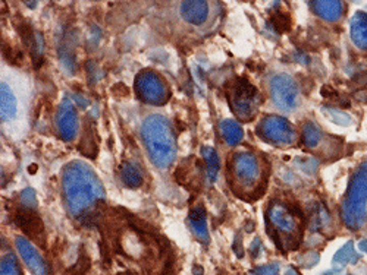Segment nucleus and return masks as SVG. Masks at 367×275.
<instances>
[{
    "instance_id": "nucleus-1",
    "label": "nucleus",
    "mask_w": 367,
    "mask_h": 275,
    "mask_svg": "<svg viewBox=\"0 0 367 275\" xmlns=\"http://www.w3.org/2000/svg\"><path fill=\"white\" fill-rule=\"evenodd\" d=\"M62 189L66 208L74 217L81 215L97 200L104 198L100 179L84 161H71L65 165Z\"/></svg>"
},
{
    "instance_id": "nucleus-2",
    "label": "nucleus",
    "mask_w": 367,
    "mask_h": 275,
    "mask_svg": "<svg viewBox=\"0 0 367 275\" xmlns=\"http://www.w3.org/2000/svg\"><path fill=\"white\" fill-rule=\"evenodd\" d=\"M141 138L152 163L159 168H167L177 158V138L165 116L152 114L144 119Z\"/></svg>"
},
{
    "instance_id": "nucleus-3",
    "label": "nucleus",
    "mask_w": 367,
    "mask_h": 275,
    "mask_svg": "<svg viewBox=\"0 0 367 275\" xmlns=\"http://www.w3.org/2000/svg\"><path fill=\"white\" fill-rule=\"evenodd\" d=\"M367 208V161L361 164L350 182L347 196L342 202V220L351 230L363 224Z\"/></svg>"
},
{
    "instance_id": "nucleus-4",
    "label": "nucleus",
    "mask_w": 367,
    "mask_h": 275,
    "mask_svg": "<svg viewBox=\"0 0 367 275\" xmlns=\"http://www.w3.org/2000/svg\"><path fill=\"white\" fill-rule=\"evenodd\" d=\"M231 107L241 120H250L256 116L260 104L263 102L259 89L247 79H240L231 94Z\"/></svg>"
},
{
    "instance_id": "nucleus-5",
    "label": "nucleus",
    "mask_w": 367,
    "mask_h": 275,
    "mask_svg": "<svg viewBox=\"0 0 367 275\" xmlns=\"http://www.w3.org/2000/svg\"><path fill=\"white\" fill-rule=\"evenodd\" d=\"M135 92L138 98L147 104L162 106L167 100V87L163 79L153 71H143L135 78Z\"/></svg>"
},
{
    "instance_id": "nucleus-6",
    "label": "nucleus",
    "mask_w": 367,
    "mask_h": 275,
    "mask_svg": "<svg viewBox=\"0 0 367 275\" xmlns=\"http://www.w3.org/2000/svg\"><path fill=\"white\" fill-rule=\"evenodd\" d=\"M260 136L276 145H291L297 139L292 125L280 116H266L259 126Z\"/></svg>"
},
{
    "instance_id": "nucleus-7",
    "label": "nucleus",
    "mask_w": 367,
    "mask_h": 275,
    "mask_svg": "<svg viewBox=\"0 0 367 275\" xmlns=\"http://www.w3.org/2000/svg\"><path fill=\"white\" fill-rule=\"evenodd\" d=\"M270 97L280 110H292L297 106L298 88L295 81L287 74H279L270 79Z\"/></svg>"
},
{
    "instance_id": "nucleus-8",
    "label": "nucleus",
    "mask_w": 367,
    "mask_h": 275,
    "mask_svg": "<svg viewBox=\"0 0 367 275\" xmlns=\"http://www.w3.org/2000/svg\"><path fill=\"white\" fill-rule=\"evenodd\" d=\"M232 175L235 182L242 188L254 186L260 177V164L257 157L250 151H242L234 155L232 160Z\"/></svg>"
},
{
    "instance_id": "nucleus-9",
    "label": "nucleus",
    "mask_w": 367,
    "mask_h": 275,
    "mask_svg": "<svg viewBox=\"0 0 367 275\" xmlns=\"http://www.w3.org/2000/svg\"><path fill=\"white\" fill-rule=\"evenodd\" d=\"M56 127H58V133L64 141L69 142L76 136L78 132V114L74 102L69 100L68 97H65L58 113H56Z\"/></svg>"
},
{
    "instance_id": "nucleus-10",
    "label": "nucleus",
    "mask_w": 367,
    "mask_h": 275,
    "mask_svg": "<svg viewBox=\"0 0 367 275\" xmlns=\"http://www.w3.org/2000/svg\"><path fill=\"white\" fill-rule=\"evenodd\" d=\"M15 246L19 253V256L22 258V261L25 262L28 269L34 275H49V268L47 263L44 262V259L41 258V255L38 253L37 249L33 246V243L25 237H16L15 240Z\"/></svg>"
},
{
    "instance_id": "nucleus-11",
    "label": "nucleus",
    "mask_w": 367,
    "mask_h": 275,
    "mask_svg": "<svg viewBox=\"0 0 367 275\" xmlns=\"http://www.w3.org/2000/svg\"><path fill=\"white\" fill-rule=\"evenodd\" d=\"M267 221H270L272 227L276 233H285L287 236H291L297 230V220L294 218L287 207L282 203H272L267 210Z\"/></svg>"
},
{
    "instance_id": "nucleus-12",
    "label": "nucleus",
    "mask_w": 367,
    "mask_h": 275,
    "mask_svg": "<svg viewBox=\"0 0 367 275\" xmlns=\"http://www.w3.org/2000/svg\"><path fill=\"white\" fill-rule=\"evenodd\" d=\"M15 223L25 233L28 240H36L44 245V227L38 215L31 208L19 210L15 217Z\"/></svg>"
},
{
    "instance_id": "nucleus-13",
    "label": "nucleus",
    "mask_w": 367,
    "mask_h": 275,
    "mask_svg": "<svg viewBox=\"0 0 367 275\" xmlns=\"http://www.w3.org/2000/svg\"><path fill=\"white\" fill-rule=\"evenodd\" d=\"M181 15L182 18L192 25H202L209 18V3L192 0L181 3Z\"/></svg>"
},
{
    "instance_id": "nucleus-14",
    "label": "nucleus",
    "mask_w": 367,
    "mask_h": 275,
    "mask_svg": "<svg viewBox=\"0 0 367 275\" xmlns=\"http://www.w3.org/2000/svg\"><path fill=\"white\" fill-rule=\"evenodd\" d=\"M351 40L361 50H367V13L358 11L351 19Z\"/></svg>"
},
{
    "instance_id": "nucleus-15",
    "label": "nucleus",
    "mask_w": 367,
    "mask_h": 275,
    "mask_svg": "<svg viewBox=\"0 0 367 275\" xmlns=\"http://www.w3.org/2000/svg\"><path fill=\"white\" fill-rule=\"evenodd\" d=\"M313 11L325 21H336L341 16L342 6L341 2L336 0H322V2H310Z\"/></svg>"
},
{
    "instance_id": "nucleus-16",
    "label": "nucleus",
    "mask_w": 367,
    "mask_h": 275,
    "mask_svg": "<svg viewBox=\"0 0 367 275\" xmlns=\"http://www.w3.org/2000/svg\"><path fill=\"white\" fill-rule=\"evenodd\" d=\"M190 224L194 236L200 242L207 243L209 242V231H207V220H206V211L203 207H195L190 213Z\"/></svg>"
},
{
    "instance_id": "nucleus-17",
    "label": "nucleus",
    "mask_w": 367,
    "mask_h": 275,
    "mask_svg": "<svg viewBox=\"0 0 367 275\" xmlns=\"http://www.w3.org/2000/svg\"><path fill=\"white\" fill-rule=\"evenodd\" d=\"M0 106H2V122H11L16 116V98L8 84H2L0 89Z\"/></svg>"
},
{
    "instance_id": "nucleus-18",
    "label": "nucleus",
    "mask_w": 367,
    "mask_h": 275,
    "mask_svg": "<svg viewBox=\"0 0 367 275\" xmlns=\"http://www.w3.org/2000/svg\"><path fill=\"white\" fill-rule=\"evenodd\" d=\"M121 179L124 182V185L131 189H137L141 186L143 183V171L138 164L131 163V161H125L121 165L119 170Z\"/></svg>"
},
{
    "instance_id": "nucleus-19",
    "label": "nucleus",
    "mask_w": 367,
    "mask_h": 275,
    "mask_svg": "<svg viewBox=\"0 0 367 275\" xmlns=\"http://www.w3.org/2000/svg\"><path fill=\"white\" fill-rule=\"evenodd\" d=\"M219 130H220V135L223 138V141L234 147L237 144H240L241 139L244 136V132H242V127L238 122L235 120H222L220 125H219Z\"/></svg>"
},
{
    "instance_id": "nucleus-20",
    "label": "nucleus",
    "mask_w": 367,
    "mask_h": 275,
    "mask_svg": "<svg viewBox=\"0 0 367 275\" xmlns=\"http://www.w3.org/2000/svg\"><path fill=\"white\" fill-rule=\"evenodd\" d=\"M202 155L204 163H206V175L210 183H213L217 177V173L220 170V160H219V155L216 150H213L212 147H203L202 148Z\"/></svg>"
},
{
    "instance_id": "nucleus-21",
    "label": "nucleus",
    "mask_w": 367,
    "mask_h": 275,
    "mask_svg": "<svg viewBox=\"0 0 367 275\" xmlns=\"http://www.w3.org/2000/svg\"><path fill=\"white\" fill-rule=\"evenodd\" d=\"M301 136H303L304 145L307 148H316L317 145H319V142H320V139H322V130L313 122H307L303 126Z\"/></svg>"
},
{
    "instance_id": "nucleus-22",
    "label": "nucleus",
    "mask_w": 367,
    "mask_h": 275,
    "mask_svg": "<svg viewBox=\"0 0 367 275\" xmlns=\"http://www.w3.org/2000/svg\"><path fill=\"white\" fill-rule=\"evenodd\" d=\"M2 275H22L13 253H8L2 258Z\"/></svg>"
},
{
    "instance_id": "nucleus-23",
    "label": "nucleus",
    "mask_w": 367,
    "mask_h": 275,
    "mask_svg": "<svg viewBox=\"0 0 367 275\" xmlns=\"http://www.w3.org/2000/svg\"><path fill=\"white\" fill-rule=\"evenodd\" d=\"M272 24L275 26V29H278L279 32L290 31V28H291L290 15H285L284 12H276L272 16Z\"/></svg>"
},
{
    "instance_id": "nucleus-24",
    "label": "nucleus",
    "mask_w": 367,
    "mask_h": 275,
    "mask_svg": "<svg viewBox=\"0 0 367 275\" xmlns=\"http://www.w3.org/2000/svg\"><path fill=\"white\" fill-rule=\"evenodd\" d=\"M326 113L329 114V117L336 123V125H345L348 126L351 123V117L347 114V113L340 112V110H335V109H325Z\"/></svg>"
},
{
    "instance_id": "nucleus-25",
    "label": "nucleus",
    "mask_w": 367,
    "mask_h": 275,
    "mask_svg": "<svg viewBox=\"0 0 367 275\" xmlns=\"http://www.w3.org/2000/svg\"><path fill=\"white\" fill-rule=\"evenodd\" d=\"M279 266L276 263H269V265H263V266H257L250 272V275H278Z\"/></svg>"
},
{
    "instance_id": "nucleus-26",
    "label": "nucleus",
    "mask_w": 367,
    "mask_h": 275,
    "mask_svg": "<svg viewBox=\"0 0 367 275\" xmlns=\"http://www.w3.org/2000/svg\"><path fill=\"white\" fill-rule=\"evenodd\" d=\"M21 200H22V205L25 207V208H34L36 205H37V199H36V193H34V190L33 189H26L22 192V195H21Z\"/></svg>"
},
{
    "instance_id": "nucleus-27",
    "label": "nucleus",
    "mask_w": 367,
    "mask_h": 275,
    "mask_svg": "<svg viewBox=\"0 0 367 275\" xmlns=\"http://www.w3.org/2000/svg\"><path fill=\"white\" fill-rule=\"evenodd\" d=\"M351 255H353V243L350 242V243H347V245H345V246L336 253V256H335V262L345 263L350 258H351Z\"/></svg>"
},
{
    "instance_id": "nucleus-28",
    "label": "nucleus",
    "mask_w": 367,
    "mask_h": 275,
    "mask_svg": "<svg viewBox=\"0 0 367 275\" xmlns=\"http://www.w3.org/2000/svg\"><path fill=\"white\" fill-rule=\"evenodd\" d=\"M260 248H262V245H260V240H259V238H256L253 243H251V246H250L253 258H256V256L259 255V252H260Z\"/></svg>"
},
{
    "instance_id": "nucleus-29",
    "label": "nucleus",
    "mask_w": 367,
    "mask_h": 275,
    "mask_svg": "<svg viewBox=\"0 0 367 275\" xmlns=\"http://www.w3.org/2000/svg\"><path fill=\"white\" fill-rule=\"evenodd\" d=\"M358 248H360V250H363V252H367V240H363V242L358 245Z\"/></svg>"
},
{
    "instance_id": "nucleus-30",
    "label": "nucleus",
    "mask_w": 367,
    "mask_h": 275,
    "mask_svg": "<svg viewBox=\"0 0 367 275\" xmlns=\"http://www.w3.org/2000/svg\"><path fill=\"white\" fill-rule=\"evenodd\" d=\"M287 275H297V272H295L294 269H290V271L287 272Z\"/></svg>"
}]
</instances>
